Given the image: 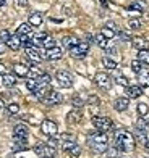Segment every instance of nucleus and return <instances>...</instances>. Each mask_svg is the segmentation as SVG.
Masks as SVG:
<instances>
[{
    "label": "nucleus",
    "mask_w": 149,
    "mask_h": 158,
    "mask_svg": "<svg viewBox=\"0 0 149 158\" xmlns=\"http://www.w3.org/2000/svg\"><path fill=\"white\" fill-rule=\"evenodd\" d=\"M134 143H136V140H134L133 134H130L128 131H117L115 134V147L117 150H120V152H133L134 150Z\"/></svg>",
    "instance_id": "obj_1"
},
{
    "label": "nucleus",
    "mask_w": 149,
    "mask_h": 158,
    "mask_svg": "<svg viewBox=\"0 0 149 158\" xmlns=\"http://www.w3.org/2000/svg\"><path fill=\"white\" fill-rule=\"evenodd\" d=\"M88 143H89V147L94 150L96 153H104V152H107V148H109V139H107V134L105 132H94V134H91L89 135V139H88Z\"/></svg>",
    "instance_id": "obj_2"
},
{
    "label": "nucleus",
    "mask_w": 149,
    "mask_h": 158,
    "mask_svg": "<svg viewBox=\"0 0 149 158\" xmlns=\"http://www.w3.org/2000/svg\"><path fill=\"white\" fill-rule=\"evenodd\" d=\"M93 124H94V127L97 129L99 132H105V134L113 129L112 119L107 118V116H94L93 118Z\"/></svg>",
    "instance_id": "obj_3"
},
{
    "label": "nucleus",
    "mask_w": 149,
    "mask_h": 158,
    "mask_svg": "<svg viewBox=\"0 0 149 158\" xmlns=\"http://www.w3.org/2000/svg\"><path fill=\"white\" fill-rule=\"evenodd\" d=\"M70 52V55L73 56V58H84V56L88 55V52H89V44L86 40H80L78 42V45H75V47H72L68 50Z\"/></svg>",
    "instance_id": "obj_4"
},
{
    "label": "nucleus",
    "mask_w": 149,
    "mask_h": 158,
    "mask_svg": "<svg viewBox=\"0 0 149 158\" xmlns=\"http://www.w3.org/2000/svg\"><path fill=\"white\" fill-rule=\"evenodd\" d=\"M55 79H57V84H59L60 87H63V89H68V87L73 85V76L70 74L68 71H65V69L57 71Z\"/></svg>",
    "instance_id": "obj_5"
},
{
    "label": "nucleus",
    "mask_w": 149,
    "mask_h": 158,
    "mask_svg": "<svg viewBox=\"0 0 149 158\" xmlns=\"http://www.w3.org/2000/svg\"><path fill=\"white\" fill-rule=\"evenodd\" d=\"M94 84L97 85L99 89H102V90H109L112 87V77L107 74V73H96L94 76Z\"/></svg>",
    "instance_id": "obj_6"
},
{
    "label": "nucleus",
    "mask_w": 149,
    "mask_h": 158,
    "mask_svg": "<svg viewBox=\"0 0 149 158\" xmlns=\"http://www.w3.org/2000/svg\"><path fill=\"white\" fill-rule=\"evenodd\" d=\"M41 132L46 134L47 137H54V135H57V132H59V126H57V123H54L52 119H44L41 123Z\"/></svg>",
    "instance_id": "obj_7"
},
{
    "label": "nucleus",
    "mask_w": 149,
    "mask_h": 158,
    "mask_svg": "<svg viewBox=\"0 0 149 158\" xmlns=\"http://www.w3.org/2000/svg\"><path fill=\"white\" fill-rule=\"evenodd\" d=\"M34 152L42 158H54L55 153H57V148L47 145V143H39V145L34 147Z\"/></svg>",
    "instance_id": "obj_8"
},
{
    "label": "nucleus",
    "mask_w": 149,
    "mask_h": 158,
    "mask_svg": "<svg viewBox=\"0 0 149 158\" xmlns=\"http://www.w3.org/2000/svg\"><path fill=\"white\" fill-rule=\"evenodd\" d=\"M28 135H29L28 126L16 124L15 127H13V140H28Z\"/></svg>",
    "instance_id": "obj_9"
},
{
    "label": "nucleus",
    "mask_w": 149,
    "mask_h": 158,
    "mask_svg": "<svg viewBox=\"0 0 149 158\" xmlns=\"http://www.w3.org/2000/svg\"><path fill=\"white\" fill-rule=\"evenodd\" d=\"M26 56L31 60V63H39L42 58H46V53H41L37 50V47L31 45V47L26 48Z\"/></svg>",
    "instance_id": "obj_10"
},
{
    "label": "nucleus",
    "mask_w": 149,
    "mask_h": 158,
    "mask_svg": "<svg viewBox=\"0 0 149 158\" xmlns=\"http://www.w3.org/2000/svg\"><path fill=\"white\" fill-rule=\"evenodd\" d=\"M42 102H44L46 105H50V106H52V105H59V103L62 102V95H60L57 90L50 89V90L47 92V95L42 98Z\"/></svg>",
    "instance_id": "obj_11"
},
{
    "label": "nucleus",
    "mask_w": 149,
    "mask_h": 158,
    "mask_svg": "<svg viewBox=\"0 0 149 158\" xmlns=\"http://www.w3.org/2000/svg\"><path fill=\"white\" fill-rule=\"evenodd\" d=\"M13 74L18 76V77H24L29 74V66H26L23 63H16L13 64Z\"/></svg>",
    "instance_id": "obj_12"
},
{
    "label": "nucleus",
    "mask_w": 149,
    "mask_h": 158,
    "mask_svg": "<svg viewBox=\"0 0 149 158\" xmlns=\"http://www.w3.org/2000/svg\"><path fill=\"white\" fill-rule=\"evenodd\" d=\"M62 55H63L62 48L55 45V47H52V48H47L46 58H47V60H60V58H62Z\"/></svg>",
    "instance_id": "obj_13"
},
{
    "label": "nucleus",
    "mask_w": 149,
    "mask_h": 158,
    "mask_svg": "<svg viewBox=\"0 0 149 158\" xmlns=\"http://www.w3.org/2000/svg\"><path fill=\"white\" fill-rule=\"evenodd\" d=\"M130 105V100L126 97H118L115 102H113V108H115L117 111H125L126 108H128Z\"/></svg>",
    "instance_id": "obj_14"
},
{
    "label": "nucleus",
    "mask_w": 149,
    "mask_h": 158,
    "mask_svg": "<svg viewBox=\"0 0 149 158\" xmlns=\"http://www.w3.org/2000/svg\"><path fill=\"white\" fill-rule=\"evenodd\" d=\"M126 95L130 98H138L143 95V89L139 87V85H128L126 87Z\"/></svg>",
    "instance_id": "obj_15"
},
{
    "label": "nucleus",
    "mask_w": 149,
    "mask_h": 158,
    "mask_svg": "<svg viewBox=\"0 0 149 158\" xmlns=\"http://www.w3.org/2000/svg\"><path fill=\"white\" fill-rule=\"evenodd\" d=\"M21 45H23V44H21V37L18 34L11 35V37L8 39V42H7V47H8L10 50H18Z\"/></svg>",
    "instance_id": "obj_16"
},
{
    "label": "nucleus",
    "mask_w": 149,
    "mask_h": 158,
    "mask_svg": "<svg viewBox=\"0 0 149 158\" xmlns=\"http://www.w3.org/2000/svg\"><path fill=\"white\" fill-rule=\"evenodd\" d=\"M80 119H81V111L78 110V108H75V110H72L68 114H67V121L70 124H76V123H80Z\"/></svg>",
    "instance_id": "obj_17"
},
{
    "label": "nucleus",
    "mask_w": 149,
    "mask_h": 158,
    "mask_svg": "<svg viewBox=\"0 0 149 158\" xmlns=\"http://www.w3.org/2000/svg\"><path fill=\"white\" fill-rule=\"evenodd\" d=\"M78 42H80V40H78L76 37H75V35H65V37H63L62 39V44H63V47H65V48H72V47H75V45H78Z\"/></svg>",
    "instance_id": "obj_18"
},
{
    "label": "nucleus",
    "mask_w": 149,
    "mask_h": 158,
    "mask_svg": "<svg viewBox=\"0 0 149 158\" xmlns=\"http://www.w3.org/2000/svg\"><path fill=\"white\" fill-rule=\"evenodd\" d=\"M2 84L5 87H13V85L16 84V76L15 74H3V79H2Z\"/></svg>",
    "instance_id": "obj_19"
},
{
    "label": "nucleus",
    "mask_w": 149,
    "mask_h": 158,
    "mask_svg": "<svg viewBox=\"0 0 149 158\" xmlns=\"http://www.w3.org/2000/svg\"><path fill=\"white\" fill-rule=\"evenodd\" d=\"M133 137H134V140H136V143H141V145H146V143H147V137H146V132L144 131L136 129Z\"/></svg>",
    "instance_id": "obj_20"
},
{
    "label": "nucleus",
    "mask_w": 149,
    "mask_h": 158,
    "mask_svg": "<svg viewBox=\"0 0 149 158\" xmlns=\"http://www.w3.org/2000/svg\"><path fill=\"white\" fill-rule=\"evenodd\" d=\"M16 34H18V35H31V34H33L31 24H29V23H23V24H20Z\"/></svg>",
    "instance_id": "obj_21"
},
{
    "label": "nucleus",
    "mask_w": 149,
    "mask_h": 158,
    "mask_svg": "<svg viewBox=\"0 0 149 158\" xmlns=\"http://www.w3.org/2000/svg\"><path fill=\"white\" fill-rule=\"evenodd\" d=\"M138 81H139V84H143V85H149V71L146 68H143L138 73Z\"/></svg>",
    "instance_id": "obj_22"
},
{
    "label": "nucleus",
    "mask_w": 149,
    "mask_h": 158,
    "mask_svg": "<svg viewBox=\"0 0 149 158\" xmlns=\"http://www.w3.org/2000/svg\"><path fill=\"white\" fill-rule=\"evenodd\" d=\"M29 24L31 26H41L42 24V15L37 11H34L29 15Z\"/></svg>",
    "instance_id": "obj_23"
},
{
    "label": "nucleus",
    "mask_w": 149,
    "mask_h": 158,
    "mask_svg": "<svg viewBox=\"0 0 149 158\" xmlns=\"http://www.w3.org/2000/svg\"><path fill=\"white\" fill-rule=\"evenodd\" d=\"M102 64H104L105 69H110V71L112 69H117V61L109 58V56H104V58H102Z\"/></svg>",
    "instance_id": "obj_24"
},
{
    "label": "nucleus",
    "mask_w": 149,
    "mask_h": 158,
    "mask_svg": "<svg viewBox=\"0 0 149 158\" xmlns=\"http://www.w3.org/2000/svg\"><path fill=\"white\" fill-rule=\"evenodd\" d=\"M138 60L144 64H149V48H143L138 52Z\"/></svg>",
    "instance_id": "obj_25"
},
{
    "label": "nucleus",
    "mask_w": 149,
    "mask_h": 158,
    "mask_svg": "<svg viewBox=\"0 0 149 158\" xmlns=\"http://www.w3.org/2000/svg\"><path fill=\"white\" fill-rule=\"evenodd\" d=\"M94 42L101 47V48H107V45H109V39H105L102 34H97L96 37H94Z\"/></svg>",
    "instance_id": "obj_26"
},
{
    "label": "nucleus",
    "mask_w": 149,
    "mask_h": 158,
    "mask_svg": "<svg viewBox=\"0 0 149 158\" xmlns=\"http://www.w3.org/2000/svg\"><path fill=\"white\" fill-rule=\"evenodd\" d=\"M144 6H146V5H144V0H136V2H133V3L128 6V10H134V11H139V13H141V11L144 10Z\"/></svg>",
    "instance_id": "obj_27"
},
{
    "label": "nucleus",
    "mask_w": 149,
    "mask_h": 158,
    "mask_svg": "<svg viewBox=\"0 0 149 158\" xmlns=\"http://www.w3.org/2000/svg\"><path fill=\"white\" fill-rule=\"evenodd\" d=\"M131 42H133V47H134V48H138V50H143V48H146V40H144L143 37L131 39Z\"/></svg>",
    "instance_id": "obj_28"
},
{
    "label": "nucleus",
    "mask_w": 149,
    "mask_h": 158,
    "mask_svg": "<svg viewBox=\"0 0 149 158\" xmlns=\"http://www.w3.org/2000/svg\"><path fill=\"white\" fill-rule=\"evenodd\" d=\"M136 129L147 132V129H149V123H147V121H146L144 118H139V119L136 121Z\"/></svg>",
    "instance_id": "obj_29"
},
{
    "label": "nucleus",
    "mask_w": 149,
    "mask_h": 158,
    "mask_svg": "<svg viewBox=\"0 0 149 158\" xmlns=\"http://www.w3.org/2000/svg\"><path fill=\"white\" fill-rule=\"evenodd\" d=\"M115 32H117V31H113V29H110V27L104 26V27H102V32H101V34L104 35L105 39H109V40H110V39H113V37H115Z\"/></svg>",
    "instance_id": "obj_30"
},
{
    "label": "nucleus",
    "mask_w": 149,
    "mask_h": 158,
    "mask_svg": "<svg viewBox=\"0 0 149 158\" xmlns=\"http://www.w3.org/2000/svg\"><path fill=\"white\" fill-rule=\"evenodd\" d=\"M26 87H28V90H31V92H34L37 87H39V82H37V79H28L26 81Z\"/></svg>",
    "instance_id": "obj_31"
},
{
    "label": "nucleus",
    "mask_w": 149,
    "mask_h": 158,
    "mask_svg": "<svg viewBox=\"0 0 149 158\" xmlns=\"http://www.w3.org/2000/svg\"><path fill=\"white\" fill-rule=\"evenodd\" d=\"M42 74H44V73H42L37 66H33V68L29 69V74H28V76H29L31 79H37V77H41Z\"/></svg>",
    "instance_id": "obj_32"
},
{
    "label": "nucleus",
    "mask_w": 149,
    "mask_h": 158,
    "mask_svg": "<svg viewBox=\"0 0 149 158\" xmlns=\"http://www.w3.org/2000/svg\"><path fill=\"white\" fill-rule=\"evenodd\" d=\"M7 111H8L10 114H16V113L20 111V105L15 103V102H13V103H8V105H7Z\"/></svg>",
    "instance_id": "obj_33"
},
{
    "label": "nucleus",
    "mask_w": 149,
    "mask_h": 158,
    "mask_svg": "<svg viewBox=\"0 0 149 158\" xmlns=\"http://www.w3.org/2000/svg\"><path fill=\"white\" fill-rule=\"evenodd\" d=\"M131 69H133V73H139L141 69H143V63H141L139 60H133L131 61Z\"/></svg>",
    "instance_id": "obj_34"
},
{
    "label": "nucleus",
    "mask_w": 149,
    "mask_h": 158,
    "mask_svg": "<svg viewBox=\"0 0 149 158\" xmlns=\"http://www.w3.org/2000/svg\"><path fill=\"white\" fill-rule=\"evenodd\" d=\"M128 27H130V29H139V27H141V21L138 18H131L128 21Z\"/></svg>",
    "instance_id": "obj_35"
},
{
    "label": "nucleus",
    "mask_w": 149,
    "mask_h": 158,
    "mask_svg": "<svg viewBox=\"0 0 149 158\" xmlns=\"http://www.w3.org/2000/svg\"><path fill=\"white\" fill-rule=\"evenodd\" d=\"M10 37H11V34H10L8 31H7V29H2V31H0V42H3V44H7Z\"/></svg>",
    "instance_id": "obj_36"
},
{
    "label": "nucleus",
    "mask_w": 149,
    "mask_h": 158,
    "mask_svg": "<svg viewBox=\"0 0 149 158\" xmlns=\"http://www.w3.org/2000/svg\"><path fill=\"white\" fill-rule=\"evenodd\" d=\"M115 82L120 84V85H123V87H128V79H126L125 76H122V74H118L115 77Z\"/></svg>",
    "instance_id": "obj_37"
},
{
    "label": "nucleus",
    "mask_w": 149,
    "mask_h": 158,
    "mask_svg": "<svg viewBox=\"0 0 149 158\" xmlns=\"http://www.w3.org/2000/svg\"><path fill=\"white\" fill-rule=\"evenodd\" d=\"M149 111V106L146 103H138V113L141 114V116H146Z\"/></svg>",
    "instance_id": "obj_38"
},
{
    "label": "nucleus",
    "mask_w": 149,
    "mask_h": 158,
    "mask_svg": "<svg viewBox=\"0 0 149 158\" xmlns=\"http://www.w3.org/2000/svg\"><path fill=\"white\" fill-rule=\"evenodd\" d=\"M42 45H44L46 48H52V47H55V40H54L52 37H49V35H47V37L44 39V42H42Z\"/></svg>",
    "instance_id": "obj_39"
},
{
    "label": "nucleus",
    "mask_w": 149,
    "mask_h": 158,
    "mask_svg": "<svg viewBox=\"0 0 149 158\" xmlns=\"http://www.w3.org/2000/svg\"><path fill=\"white\" fill-rule=\"evenodd\" d=\"M37 82H39V84H49V82H50V76L44 73L41 77H37Z\"/></svg>",
    "instance_id": "obj_40"
},
{
    "label": "nucleus",
    "mask_w": 149,
    "mask_h": 158,
    "mask_svg": "<svg viewBox=\"0 0 149 158\" xmlns=\"http://www.w3.org/2000/svg\"><path fill=\"white\" fill-rule=\"evenodd\" d=\"M59 139H55V135L54 137H49V140H47V145H50V147H54V148H57L59 147Z\"/></svg>",
    "instance_id": "obj_41"
},
{
    "label": "nucleus",
    "mask_w": 149,
    "mask_h": 158,
    "mask_svg": "<svg viewBox=\"0 0 149 158\" xmlns=\"http://www.w3.org/2000/svg\"><path fill=\"white\" fill-rule=\"evenodd\" d=\"M118 37L122 39L123 42H128V40H131L130 34H128V32H125V31H120V32H118Z\"/></svg>",
    "instance_id": "obj_42"
},
{
    "label": "nucleus",
    "mask_w": 149,
    "mask_h": 158,
    "mask_svg": "<svg viewBox=\"0 0 149 158\" xmlns=\"http://www.w3.org/2000/svg\"><path fill=\"white\" fill-rule=\"evenodd\" d=\"M73 106H75V108H81V106H83V100H81V97H73Z\"/></svg>",
    "instance_id": "obj_43"
},
{
    "label": "nucleus",
    "mask_w": 149,
    "mask_h": 158,
    "mask_svg": "<svg viewBox=\"0 0 149 158\" xmlns=\"http://www.w3.org/2000/svg\"><path fill=\"white\" fill-rule=\"evenodd\" d=\"M104 26H107V27H110V29H113V31H117V24L113 23V21H107Z\"/></svg>",
    "instance_id": "obj_44"
},
{
    "label": "nucleus",
    "mask_w": 149,
    "mask_h": 158,
    "mask_svg": "<svg viewBox=\"0 0 149 158\" xmlns=\"http://www.w3.org/2000/svg\"><path fill=\"white\" fill-rule=\"evenodd\" d=\"M88 102H89V103H94V105H97V103H99V98H97V97H94V95H91Z\"/></svg>",
    "instance_id": "obj_45"
},
{
    "label": "nucleus",
    "mask_w": 149,
    "mask_h": 158,
    "mask_svg": "<svg viewBox=\"0 0 149 158\" xmlns=\"http://www.w3.org/2000/svg\"><path fill=\"white\" fill-rule=\"evenodd\" d=\"M18 6H21V8H24V6H28V0H18Z\"/></svg>",
    "instance_id": "obj_46"
},
{
    "label": "nucleus",
    "mask_w": 149,
    "mask_h": 158,
    "mask_svg": "<svg viewBox=\"0 0 149 158\" xmlns=\"http://www.w3.org/2000/svg\"><path fill=\"white\" fill-rule=\"evenodd\" d=\"M0 74H7V66H5V64L3 63H0Z\"/></svg>",
    "instance_id": "obj_47"
},
{
    "label": "nucleus",
    "mask_w": 149,
    "mask_h": 158,
    "mask_svg": "<svg viewBox=\"0 0 149 158\" xmlns=\"http://www.w3.org/2000/svg\"><path fill=\"white\" fill-rule=\"evenodd\" d=\"M7 50V44H3V42H0V55H3Z\"/></svg>",
    "instance_id": "obj_48"
},
{
    "label": "nucleus",
    "mask_w": 149,
    "mask_h": 158,
    "mask_svg": "<svg viewBox=\"0 0 149 158\" xmlns=\"http://www.w3.org/2000/svg\"><path fill=\"white\" fill-rule=\"evenodd\" d=\"M3 106H5V103H3V100L0 98V108H3Z\"/></svg>",
    "instance_id": "obj_49"
},
{
    "label": "nucleus",
    "mask_w": 149,
    "mask_h": 158,
    "mask_svg": "<svg viewBox=\"0 0 149 158\" xmlns=\"http://www.w3.org/2000/svg\"><path fill=\"white\" fill-rule=\"evenodd\" d=\"M5 3H7V0H0V6H3Z\"/></svg>",
    "instance_id": "obj_50"
},
{
    "label": "nucleus",
    "mask_w": 149,
    "mask_h": 158,
    "mask_svg": "<svg viewBox=\"0 0 149 158\" xmlns=\"http://www.w3.org/2000/svg\"><path fill=\"white\" fill-rule=\"evenodd\" d=\"M144 147H146V148L149 150V140H147V143H146V145H144Z\"/></svg>",
    "instance_id": "obj_51"
},
{
    "label": "nucleus",
    "mask_w": 149,
    "mask_h": 158,
    "mask_svg": "<svg viewBox=\"0 0 149 158\" xmlns=\"http://www.w3.org/2000/svg\"><path fill=\"white\" fill-rule=\"evenodd\" d=\"M101 2H102V3H104V5H105V0H101Z\"/></svg>",
    "instance_id": "obj_52"
},
{
    "label": "nucleus",
    "mask_w": 149,
    "mask_h": 158,
    "mask_svg": "<svg viewBox=\"0 0 149 158\" xmlns=\"http://www.w3.org/2000/svg\"><path fill=\"white\" fill-rule=\"evenodd\" d=\"M147 19H149V13H147Z\"/></svg>",
    "instance_id": "obj_53"
},
{
    "label": "nucleus",
    "mask_w": 149,
    "mask_h": 158,
    "mask_svg": "<svg viewBox=\"0 0 149 158\" xmlns=\"http://www.w3.org/2000/svg\"><path fill=\"white\" fill-rule=\"evenodd\" d=\"M144 158H149V156H144Z\"/></svg>",
    "instance_id": "obj_54"
}]
</instances>
